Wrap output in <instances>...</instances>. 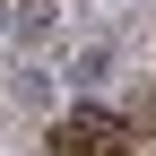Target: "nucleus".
Returning <instances> with one entry per match:
<instances>
[{"mask_svg":"<svg viewBox=\"0 0 156 156\" xmlns=\"http://www.w3.org/2000/svg\"><path fill=\"white\" fill-rule=\"evenodd\" d=\"M122 147H130V122L104 113V104H87V113L61 122V156H122Z\"/></svg>","mask_w":156,"mask_h":156,"instance_id":"1","label":"nucleus"},{"mask_svg":"<svg viewBox=\"0 0 156 156\" xmlns=\"http://www.w3.org/2000/svg\"><path fill=\"white\" fill-rule=\"evenodd\" d=\"M104 78H113V44H87L69 61V87H104Z\"/></svg>","mask_w":156,"mask_h":156,"instance_id":"2","label":"nucleus"},{"mask_svg":"<svg viewBox=\"0 0 156 156\" xmlns=\"http://www.w3.org/2000/svg\"><path fill=\"white\" fill-rule=\"evenodd\" d=\"M0 26H17V9H9V0H0Z\"/></svg>","mask_w":156,"mask_h":156,"instance_id":"3","label":"nucleus"}]
</instances>
